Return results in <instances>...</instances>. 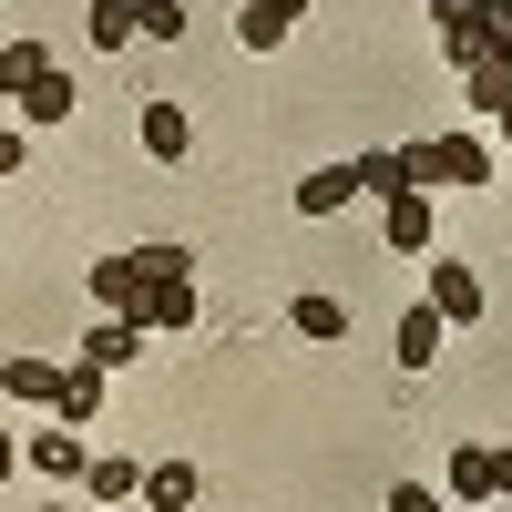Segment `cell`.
<instances>
[{"instance_id":"cell-1","label":"cell","mask_w":512,"mask_h":512,"mask_svg":"<svg viewBox=\"0 0 512 512\" xmlns=\"http://www.w3.org/2000/svg\"><path fill=\"white\" fill-rule=\"evenodd\" d=\"M93 318H134V328H154V338H185V328H195V256H185V246L93 256Z\"/></svg>"},{"instance_id":"cell-2","label":"cell","mask_w":512,"mask_h":512,"mask_svg":"<svg viewBox=\"0 0 512 512\" xmlns=\"http://www.w3.org/2000/svg\"><path fill=\"white\" fill-rule=\"evenodd\" d=\"M431 31H441L451 72H472V62L512 52V0H431Z\"/></svg>"},{"instance_id":"cell-3","label":"cell","mask_w":512,"mask_h":512,"mask_svg":"<svg viewBox=\"0 0 512 512\" xmlns=\"http://www.w3.org/2000/svg\"><path fill=\"white\" fill-rule=\"evenodd\" d=\"M410 185H420V195H441V185H492V144H482V134H431V144H410Z\"/></svg>"},{"instance_id":"cell-4","label":"cell","mask_w":512,"mask_h":512,"mask_svg":"<svg viewBox=\"0 0 512 512\" xmlns=\"http://www.w3.org/2000/svg\"><path fill=\"white\" fill-rule=\"evenodd\" d=\"M379 236H390V256H431V195H390V205H379Z\"/></svg>"},{"instance_id":"cell-5","label":"cell","mask_w":512,"mask_h":512,"mask_svg":"<svg viewBox=\"0 0 512 512\" xmlns=\"http://www.w3.org/2000/svg\"><path fill=\"white\" fill-rule=\"evenodd\" d=\"M349 175H359V195H410V144H379V154H349Z\"/></svg>"},{"instance_id":"cell-6","label":"cell","mask_w":512,"mask_h":512,"mask_svg":"<svg viewBox=\"0 0 512 512\" xmlns=\"http://www.w3.org/2000/svg\"><path fill=\"white\" fill-rule=\"evenodd\" d=\"M431 308L461 328V318H482V277L472 267H451V256H431Z\"/></svg>"},{"instance_id":"cell-7","label":"cell","mask_w":512,"mask_h":512,"mask_svg":"<svg viewBox=\"0 0 512 512\" xmlns=\"http://www.w3.org/2000/svg\"><path fill=\"white\" fill-rule=\"evenodd\" d=\"M72 113H82V82L52 62V72H41L31 93H21V123H72Z\"/></svg>"},{"instance_id":"cell-8","label":"cell","mask_w":512,"mask_h":512,"mask_svg":"<svg viewBox=\"0 0 512 512\" xmlns=\"http://www.w3.org/2000/svg\"><path fill=\"white\" fill-rule=\"evenodd\" d=\"M144 338H154V328H134V318H93L82 359H93V369H123V359H144Z\"/></svg>"},{"instance_id":"cell-9","label":"cell","mask_w":512,"mask_h":512,"mask_svg":"<svg viewBox=\"0 0 512 512\" xmlns=\"http://www.w3.org/2000/svg\"><path fill=\"white\" fill-rule=\"evenodd\" d=\"M52 410H62V431L103 420V369H93V359H72V369H62V400H52Z\"/></svg>"},{"instance_id":"cell-10","label":"cell","mask_w":512,"mask_h":512,"mask_svg":"<svg viewBox=\"0 0 512 512\" xmlns=\"http://www.w3.org/2000/svg\"><path fill=\"white\" fill-rule=\"evenodd\" d=\"M21 461H31L41 482H82V431H31V451H21Z\"/></svg>"},{"instance_id":"cell-11","label":"cell","mask_w":512,"mask_h":512,"mask_svg":"<svg viewBox=\"0 0 512 512\" xmlns=\"http://www.w3.org/2000/svg\"><path fill=\"white\" fill-rule=\"evenodd\" d=\"M461 103L502 123V103H512V52H492V62H472V72H461Z\"/></svg>"},{"instance_id":"cell-12","label":"cell","mask_w":512,"mask_h":512,"mask_svg":"<svg viewBox=\"0 0 512 512\" xmlns=\"http://www.w3.org/2000/svg\"><path fill=\"white\" fill-rule=\"evenodd\" d=\"M185 144H195V123H185L175 103H144V154H154V164H185Z\"/></svg>"},{"instance_id":"cell-13","label":"cell","mask_w":512,"mask_h":512,"mask_svg":"<svg viewBox=\"0 0 512 512\" xmlns=\"http://www.w3.org/2000/svg\"><path fill=\"white\" fill-rule=\"evenodd\" d=\"M441 338H451L441 308H410V318H400V369H431V359H441Z\"/></svg>"},{"instance_id":"cell-14","label":"cell","mask_w":512,"mask_h":512,"mask_svg":"<svg viewBox=\"0 0 512 512\" xmlns=\"http://www.w3.org/2000/svg\"><path fill=\"white\" fill-rule=\"evenodd\" d=\"M144 512H195V461H154L144 472Z\"/></svg>"},{"instance_id":"cell-15","label":"cell","mask_w":512,"mask_h":512,"mask_svg":"<svg viewBox=\"0 0 512 512\" xmlns=\"http://www.w3.org/2000/svg\"><path fill=\"white\" fill-rule=\"evenodd\" d=\"M349 195H359V175H349V164H318V175L297 185V216H338Z\"/></svg>"},{"instance_id":"cell-16","label":"cell","mask_w":512,"mask_h":512,"mask_svg":"<svg viewBox=\"0 0 512 512\" xmlns=\"http://www.w3.org/2000/svg\"><path fill=\"white\" fill-rule=\"evenodd\" d=\"M287 328H297V338H349V297H318V287H308V297L287 308Z\"/></svg>"},{"instance_id":"cell-17","label":"cell","mask_w":512,"mask_h":512,"mask_svg":"<svg viewBox=\"0 0 512 512\" xmlns=\"http://www.w3.org/2000/svg\"><path fill=\"white\" fill-rule=\"evenodd\" d=\"M0 390H11V400H62V369H52V359H21V349H11V359H0Z\"/></svg>"},{"instance_id":"cell-18","label":"cell","mask_w":512,"mask_h":512,"mask_svg":"<svg viewBox=\"0 0 512 512\" xmlns=\"http://www.w3.org/2000/svg\"><path fill=\"white\" fill-rule=\"evenodd\" d=\"M287 0H246V11H236V41H246V52H277V41H287Z\"/></svg>"},{"instance_id":"cell-19","label":"cell","mask_w":512,"mask_h":512,"mask_svg":"<svg viewBox=\"0 0 512 512\" xmlns=\"http://www.w3.org/2000/svg\"><path fill=\"white\" fill-rule=\"evenodd\" d=\"M82 31H93V52H123V41H134V0H93Z\"/></svg>"},{"instance_id":"cell-20","label":"cell","mask_w":512,"mask_h":512,"mask_svg":"<svg viewBox=\"0 0 512 512\" xmlns=\"http://www.w3.org/2000/svg\"><path fill=\"white\" fill-rule=\"evenodd\" d=\"M41 72H52V52H41V41H11V52H0V93L21 103V93H31Z\"/></svg>"},{"instance_id":"cell-21","label":"cell","mask_w":512,"mask_h":512,"mask_svg":"<svg viewBox=\"0 0 512 512\" xmlns=\"http://www.w3.org/2000/svg\"><path fill=\"white\" fill-rule=\"evenodd\" d=\"M451 502H492V451H451Z\"/></svg>"},{"instance_id":"cell-22","label":"cell","mask_w":512,"mask_h":512,"mask_svg":"<svg viewBox=\"0 0 512 512\" xmlns=\"http://www.w3.org/2000/svg\"><path fill=\"white\" fill-rule=\"evenodd\" d=\"M134 41H185V0H134Z\"/></svg>"},{"instance_id":"cell-23","label":"cell","mask_w":512,"mask_h":512,"mask_svg":"<svg viewBox=\"0 0 512 512\" xmlns=\"http://www.w3.org/2000/svg\"><path fill=\"white\" fill-rule=\"evenodd\" d=\"M134 492H144L134 461H93V502H134Z\"/></svg>"},{"instance_id":"cell-24","label":"cell","mask_w":512,"mask_h":512,"mask_svg":"<svg viewBox=\"0 0 512 512\" xmlns=\"http://www.w3.org/2000/svg\"><path fill=\"white\" fill-rule=\"evenodd\" d=\"M441 502H451V492H431V482H400V492H390V512H441Z\"/></svg>"},{"instance_id":"cell-25","label":"cell","mask_w":512,"mask_h":512,"mask_svg":"<svg viewBox=\"0 0 512 512\" xmlns=\"http://www.w3.org/2000/svg\"><path fill=\"white\" fill-rule=\"evenodd\" d=\"M31 164V144H21V123H0V175H21Z\"/></svg>"},{"instance_id":"cell-26","label":"cell","mask_w":512,"mask_h":512,"mask_svg":"<svg viewBox=\"0 0 512 512\" xmlns=\"http://www.w3.org/2000/svg\"><path fill=\"white\" fill-rule=\"evenodd\" d=\"M492 502H512V451H492Z\"/></svg>"},{"instance_id":"cell-27","label":"cell","mask_w":512,"mask_h":512,"mask_svg":"<svg viewBox=\"0 0 512 512\" xmlns=\"http://www.w3.org/2000/svg\"><path fill=\"white\" fill-rule=\"evenodd\" d=\"M0 482H11V431H0Z\"/></svg>"},{"instance_id":"cell-28","label":"cell","mask_w":512,"mask_h":512,"mask_svg":"<svg viewBox=\"0 0 512 512\" xmlns=\"http://www.w3.org/2000/svg\"><path fill=\"white\" fill-rule=\"evenodd\" d=\"M441 512H492V502H441Z\"/></svg>"},{"instance_id":"cell-29","label":"cell","mask_w":512,"mask_h":512,"mask_svg":"<svg viewBox=\"0 0 512 512\" xmlns=\"http://www.w3.org/2000/svg\"><path fill=\"white\" fill-rule=\"evenodd\" d=\"M502 144H512V103H502Z\"/></svg>"},{"instance_id":"cell-30","label":"cell","mask_w":512,"mask_h":512,"mask_svg":"<svg viewBox=\"0 0 512 512\" xmlns=\"http://www.w3.org/2000/svg\"><path fill=\"white\" fill-rule=\"evenodd\" d=\"M41 512H62V502H41Z\"/></svg>"}]
</instances>
